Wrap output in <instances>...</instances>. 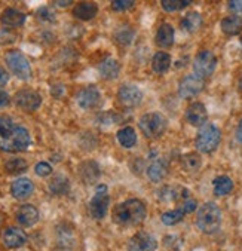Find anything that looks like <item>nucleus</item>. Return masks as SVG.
<instances>
[{"label": "nucleus", "mask_w": 242, "mask_h": 251, "mask_svg": "<svg viewBox=\"0 0 242 251\" xmlns=\"http://www.w3.org/2000/svg\"><path fill=\"white\" fill-rule=\"evenodd\" d=\"M140 131L143 132V135L150 140H156L159 137H162L167 131L168 126V121L167 118L159 113V112H150L143 115L140 122H138Z\"/></svg>", "instance_id": "20e7f679"}, {"label": "nucleus", "mask_w": 242, "mask_h": 251, "mask_svg": "<svg viewBox=\"0 0 242 251\" xmlns=\"http://www.w3.org/2000/svg\"><path fill=\"white\" fill-rule=\"evenodd\" d=\"M34 171L39 177H48V176H51L52 174V167L51 164H48V162H37L36 167H34Z\"/></svg>", "instance_id": "ea45409f"}, {"label": "nucleus", "mask_w": 242, "mask_h": 251, "mask_svg": "<svg viewBox=\"0 0 242 251\" xmlns=\"http://www.w3.org/2000/svg\"><path fill=\"white\" fill-rule=\"evenodd\" d=\"M98 70H100V75H101L104 79L113 80V79H116V77L119 76L121 64H119V61L115 60V58H106V60L100 64Z\"/></svg>", "instance_id": "bb28decb"}, {"label": "nucleus", "mask_w": 242, "mask_h": 251, "mask_svg": "<svg viewBox=\"0 0 242 251\" xmlns=\"http://www.w3.org/2000/svg\"><path fill=\"white\" fill-rule=\"evenodd\" d=\"M184 216H186V213H184V210L180 207V208H177V210L164 213V214L161 216V220H162V223H164L165 226H174V225L180 223V222L184 219Z\"/></svg>", "instance_id": "f704fd0d"}, {"label": "nucleus", "mask_w": 242, "mask_h": 251, "mask_svg": "<svg viewBox=\"0 0 242 251\" xmlns=\"http://www.w3.org/2000/svg\"><path fill=\"white\" fill-rule=\"evenodd\" d=\"M171 67V55L168 52L159 51L152 58V70L156 75H165Z\"/></svg>", "instance_id": "a878e982"}, {"label": "nucleus", "mask_w": 242, "mask_h": 251, "mask_svg": "<svg viewBox=\"0 0 242 251\" xmlns=\"http://www.w3.org/2000/svg\"><path fill=\"white\" fill-rule=\"evenodd\" d=\"M241 46H242V39H241Z\"/></svg>", "instance_id": "09e8293b"}, {"label": "nucleus", "mask_w": 242, "mask_h": 251, "mask_svg": "<svg viewBox=\"0 0 242 251\" xmlns=\"http://www.w3.org/2000/svg\"><path fill=\"white\" fill-rule=\"evenodd\" d=\"M110 205V198L107 193L106 184H98L95 189V195L89 202V213L95 220H101L106 217Z\"/></svg>", "instance_id": "0eeeda50"}, {"label": "nucleus", "mask_w": 242, "mask_h": 251, "mask_svg": "<svg viewBox=\"0 0 242 251\" xmlns=\"http://www.w3.org/2000/svg\"><path fill=\"white\" fill-rule=\"evenodd\" d=\"M39 220V211L34 205L31 204H25L23 207L18 208L17 211V222L24 226V227H31L37 223Z\"/></svg>", "instance_id": "f3484780"}, {"label": "nucleus", "mask_w": 242, "mask_h": 251, "mask_svg": "<svg viewBox=\"0 0 242 251\" xmlns=\"http://www.w3.org/2000/svg\"><path fill=\"white\" fill-rule=\"evenodd\" d=\"M14 101L20 109L25 112H34L42 104V97L34 89H21L15 94Z\"/></svg>", "instance_id": "9d476101"}, {"label": "nucleus", "mask_w": 242, "mask_h": 251, "mask_svg": "<svg viewBox=\"0 0 242 251\" xmlns=\"http://www.w3.org/2000/svg\"><path fill=\"white\" fill-rule=\"evenodd\" d=\"M98 14V6L94 2H80L73 8V17L80 21H89L94 20Z\"/></svg>", "instance_id": "412c9836"}, {"label": "nucleus", "mask_w": 242, "mask_h": 251, "mask_svg": "<svg viewBox=\"0 0 242 251\" xmlns=\"http://www.w3.org/2000/svg\"><path fill=\"white\" fill-rule=\"evenodd\" d=\"M70 189V183L67 180V177L64 176H55L51 181H49V192L52 195H57V196H61V195H66Z\"/></svg>", "instance_id": "7c9ffc66"}, {"label": "nucleus", "mask_w": 242, "mask_h": 251, "mask_svg": "<svg viewBox=\"0 0 242 251\" xmlns=\"http://www.w3.org/2000/svg\"><path fill=\"white\" fill-rule=\"evenodd\" d=\"M208 119V112L207 107L196 101V103H192L187 110H186V121L192 125V126H204L207 124Z\"/></svg>", "instance_id": "4468645a"}, {"label": "nucleus", "mask_w": 242, "mask_h": 251, "mask_svg": "<svg viewBox=\"0 0 242 251\" xmlns=\"http://www.w3.org/2000/svg\"><path fill=\"white\" fill-rule=\"evenodd\" d=\"M76 101H77L79 107H82L85 110H89V109H94V107H97L100 104L101 94L95 86H86V88H83V89H80L77 92Z\"/></svg>", "instance_id": "ddd939ff"}, {"label": "nucleus", "mask_w": 242, "mask_h": 251, "mask_svg": "<svg viewBox=\"0 0 242 251\" xmlns=\"http://www.w3.org/2000/svg\"><path fill=\"white\" fill-rule=\"evenodd\" d=\"M161 6L165 12H177L190 6L189 0H162Z\"/></svg>", "instance_id": "c9c22d12"}, {"label": "nucleus", "mask_w": 242, "mask_h": 251, "mask_svg": "<svg viewBox=\"0 0 242 251\" xmlns=\"http://www.w3.org/2000/svg\"><path fill=\"white\" fill-rule=\"evenodd\" d=\"M213 186H214V195L216 196H224L229 195L233 190V180L227 176H218L213 180Z\"/></svg>", "instance_id": "c85d7f7f"}, {"label": "nucleus", "mask_w": 242, "mask_h": 251, "mask_svg": "<svg viewBox=\"0 0 242 251\" xmlns=\"http://www.w3.org/2000/svg\"><path fill=\"white\" fill-rule=\"evenodd\" d=\"M28 168V164L25 159L23 158H12L9 159L6 164H5V170L11 174V176H17V174H21L24 171H27Z\"/></svg>", "instance_id": "72a5a7b5"}, {"label": "nucleus", "mask_w": 242, "mask_h": 251, "mask_svg": "<svg viewBox=\"0 0 242 251\" xmlns=\"http://www.w3.org/2000/svg\"><path fill=\"white\" fill-rule=\"evenodd\" d=\"M11 103V97L8 95V92L5 91H0V109H3V107H8Z\"/></svg>", "instance_id": "37998d69"}, {"label": "nucleus", "mask_w": 242, "mask_h": 251, "mask_svg": "<svg viewBox=\"0 0 242 251\" xmlns=\"http://www.w3.org/2000/svg\"><path fill=\"white\" fill-rule=\"evenodd\" d=\"M36 17H37L39 21H43V23H55L57 21L55 12L51 8H48V6L39 8L37 12H36Z\"/></svg>", "instance_id": "4c0bfd02"}, {"label": "nucleus", "mask_w": 242, "mask_h": 251, "mask_svg": "<svg viewBox=\"0 0 242 251\" xmlns=\"http://www.w3.org/2000/svg\"><path fill=\"white\" fill-rule=\"evenodd\" d=\"M187 195L189 192L181 186H167L159 192V199L164 201V202H172V201H178L180 198L189 199Z\"/></svg>", "instance_id": "393cba45"}, {"label": "nucleus", "mask_w": 242, "mask_h": 251, "mask_svg": "<svg viewBox=\"0 0 242 251\" xmlns=\"http://www.w3.org/2000/svg\"><path fill=\"white\" fill-rule=\"evenodd\" d=\"M181 28L187 33H195L202 27V15L199 12H189L181 18Z\"/></svg>", "instance_id": "b1692460"}, {"label": "nucleus", "mask_w": 242, "mask_h": 251, "mask_svg": "<svg viewBox=\"0 0 242 251\" xmlns=\"http://www.w3.org/2000/svg\"><path fill=\"white\" fill-rule=\"evenodd\" d=\"M134 36H135V31H134V28H132V27H129V25H122V27H121V28H118V31L115 33V39H116V42H118L119 45H122V46H128V45H131V42H132Z\"/></svg>", "instance_id": "473e14b6"}, {"label": "nucleus", "mask_w": 242, "mask_h": 251, "mask_svg": "<svg viewBox=\"0 0 242 251\" xmlns=\"http://www.w3.org/2000/svg\"><path fill=\"white\" fill-rule=\"evenodd\" d=\"M0 222H2V220H0Z\"/></svg>", "instance_id": "8fccbe9b"}, {"label": "nucleus", "mask_w": 242, "mask_h": 251, "mask_svg": "<svg viewBox=\"0 0 242 251\" xmlns=\"http://www.w3.org/2000/svg\"><path fill=\"white\" fill-rule=\"evenodd\" d=\"M220 28L226 36H236L242 31V18L239 15L224 17L220 23Z\"/></svg>", "instance_id": "5701e85b"}, {"label": "nucleus", "mask_w": 242, "mask_h": 251, "mask_svg": "<svg viewBox=\"0 0 242 251\" xmlns=\"http://www.w3.org/2000/svg\"><path fill=\"white\" fill-rule=\"evenodd\" d=\"M204 88H205V82L202 77H199L196 75H187L180 80L178 95L183 100H189V98H193L198 94H201Z\"/></svg>", "instance_id": "1a4fd4ad"}, {"label": "nucleus", "mask_w": 242, "mask_h": 251, "mask_svg": "<svg viewBox=\"0 0 242 251\" xmlns=\"http://www.w3.org/2000/svg\"><path fill=\"white\" fill-rule=\"evenodd\" d=\"M33 192H34V184L28 178H18L11 186V193L18 201L27 199Z\"/></svg>", "instance_id": "aec40b11"}, {"label": "nucleus", "mask_w": 242, "mask_h": 251, "mask_svg": "<svg viewBox=\"0 0 242 251\" xmlns=\"http://www.w3.org/2000/svg\"><path fill=\"white\" fill-rule=\"evenodd\" d=\"M181 208L184 210V213L186 214H189V213H193V211H195L196 208H198V204H196V201L195 199H186L184 201V204L181 205Z\"/></svg>", "instance_id": "a19ab883"}, {"label": "nucleus", "mask_w": 242, "mask_h": 251, "mask_svg": "<svg viewBox=\"0 0 242 251\" xmlns=\"http://www.w3.org/2000/svg\"><path fill=\"white\" fill-rule=\"evenodd\" d=\"M6 64L9 67V70L21 80H28L31 77V66L28 63V60L25 58V55L17 49L14 51L6 52Z\"/></svg>", "instance_id": "423d86ee"}, {"label": "nucleus", "mask_w": 242, "mask_h": 251, "mask_svg": "<svg viewBox=\"0 0 242 251\" xmlns=\"http://www.w3.org/2000/svg\"><path fill=\"white\" fill-rule=\"evenodd\" d=\"M217 67V57L211 51H201L193 61V70L199 77H210Z\"/></svg>", "instance_id": "6e6552de"}, {"label": "nucleus", "mask_w": 242, "mask_h": 251, "mask_svg": "<svg viewBox=\"0 0 242 251\" xmlns=\"http://www.w3.org/2000/svg\"><path fill=\"white\" fill-rule=\"evenodd\" d=\"M229 11H232L233 14H242V0H230L227 3Z\"/></svg>", "instance_id": "79ce46f5"}, {"label": "nucleus", "mask_w": 242, "mask_h": 251, "mask_svg": "<svg viewBox=\"0 0 242 251\" xmlns=\"http://www.w3.org/2000/svg\"><path fill=\"white\" fill-rule=\"evenodd\" d=\"M202 159L198 153H187L181 158V167L183 170L189 171V173H195L201 168Z\"/></svg>", "instance_id": "2f4dec72"}, {"label": "nucleus", "mask_w": 242, "mask_h": 251, "mask_svg": "<svg viewBox=\"0 0 242 251\" xmlns=\"http://www.w3.org/2000/svg\"><path fill=\"white\" fill-rule=\"evenodd\" d=\"M174 40H175V31H174V27L168 23H164L159 25L158 31H156V37H155V42L159 48L162 49H168L174 45Z\"/></svg>", "instance_id": "6ab92c4d"}, {"label": "nucleus", "mask_w": 242, "mask_h": 251, "mask_svg": "<svg viewBox=\"0 0 242 251\" xmlns=\"http://www.w3.org/2000/svg\"><path fill=\"white\" fill-rule=\"evenodd\" d=\"M196 226L201 232L207 235L216 233L221 226V211L217 204L207 202L204 204L196 214Z\"/></svg>", "instance_id": "7ed1b4c3"}, {"label": "nucleus", "mask_w": 242, "mask_h": 251, "mask_svg": "<svg viewBox=\"0 0 242 251\" xmlns=\"http://www.w3.org/2000/svg\"><path fill=\"white\" fill-rule=\"evenodd\" d=\"M55 5L57 6H70L72 2H70V0H67V2H55Z\"/></svg>", "instance_id": "49530a36"}, {"label": "nucleus", "mask_w": 242, "mask_h": 251, "mask_svg": "<svg viewBox=\"0 0 242 251\" xmlns=\"http://www.w3.org/2000/svg\"><path fill=\"white\" fill-rule=\"evenodd\" d=\"M2 241H3L5 247H8V248H20L27 242V235L23 229L12 226V227L5 229V232L2 235Z\"/></svg>", "instance_id": "2eb2a0df"}, {"label": "nucleus", "mask_w": 242, "mask_h": 251, "mask_svg": "<svg viewBox=\"0 0 242 251\" xmlns=\"http://www.w3.org/2000/svg\"><path fill=\"white\" fill-rule=\"evenodd\" d=\"M116 138L123 149H131L137 144V132L132 126L121 128L116 134Z\"/></svg>", "instance_id": "cd10ccee"}, {"label": "nucleus", "mask_w": 242, "mask_h": 251, "mask_svg": "<svg viewBox=\"0 0 242 251\" xmlns=\"http://www.w3.org/2000/svg\"><path fill=\"white\" fill-rule=\"evenodd\" d=\"M118 100L125 107H135L141 103L143 92L138 86H135L132 83H125L118 91Z\"/></svg>", "instance_id": "9b49d317"}, {"label": "nucleus", "mask_w": 242, "mask_h": 251, "mask_svg": "<svg viewBox=\"0 0 242 251\" xmlns=\"http://www.w3.org/2000/svg\"><path fill=\"white\" fill-rule=\"evenodd\" d=\"M31 144L30 132L9 118H0V150L9 153L24 152Z\"/></svg>", "instance_id": "f257e3e1"}, {"label": "nucleus", "mask_w": 242, "mask_h": 251, "mask_svg": "<svg viewBox=\"0 0 242 251\" xmlns=\"http://www.w3.org/2000/svg\"><path fill=\"white\" fill-rule=\"evenodd\" d=\"M238 88H239V91H241V94H242V73H241L239 80H238Z\"/></svg>", "instance_id": "de8ad7c7"}, {"label": "nucleus", "mask_w": 242, "mask_h": 251, "mask_svg": "<svg viewBox=\"0 0 242 251\" xmlns=\"http://www.w3.org/2000/svg\"><path fill=\"white\" fill-rule=\"evenodd\" d=\"M8 82H9V73L3 67H0V86H5Z\"/></svg>", "instance_id": "c03bdc74"}, {"label": "nucleus", "mask_w": 242, "mask_h": 251, "mask_svg": "<svg viewBox=\"0 0 242 251\" xmlns=\"http://www.w3.org/2000/svg\"><path fill=\"white\" fill-rule=\"evenodd\" d=\"M25 20H27V15L15 8H8L0 15V23L5 27H11V28L21 27L25 23Z\"/></svg>", "instance_id": "a211bd4d"}, {"label": "nucleus", "mask_w": 242, "mask_h": 251, "mask_svg": "<svg viewBox=\"0 0 242 251\" xmlns=\"http://www.w3.org/2000/svg\"><path fill=\"white\" fill-rule=\"evenodd\" d=\"M112 219L118 226L132 227L146 219V205L140 199H128L118 204L112 213Z\"/></svg>", "instance_id": "f03ea898"}, {"label": "nucleus", "mask_w": 242, "mask_h": 251, "mask_svg": "<svg viewBox=\"0 0 242 251\" xmlns=\"http://www.w3.org/2000/svg\"><path fill=\"white\" fill-rule=\"evenodd\" d=\"M168 174V164L164 159H155L149 167H147V177L153 183H159L165 178Z\"/></svg>", "instance_id": "4be33fe9"}, {"label": "nucleus", "mask_w": 242, "mask_h": 251, "mask_svg": "<svg viewBox=\"0 0 242 251\" xmlns=\"http://www.w3.org/2000/svg\"><path fill=\"white\" fill-rule=\"evenodd\" d=\"M77 171H79V176H80L82 181L86 183V184L95 183L97 180L100 178V174H101L100 167H98V164H97L95 161H83L79 165Z\"/></svg>", "instance_id": "dca6fc26"}, {"label": "nucleus", "mask_w": 242, "mask_h": 251, "mask_svg": "<svg viewBox=\"0 0 242 251\" xmlns=\"http://www.w3.org/2000/svg\"><path fill=\"white\" fill-rule=\"evenodd\" d=\"M134 6H135V2H132V0H115V2H112V9L116 12L129 11Z\"/></svg>", "instance_id": "58836bf2"}, {"label": "nucleus", "mask_w": 242, "mask_h": 251, "mask_svg": "<svg viewBox=\"0 0 242 251\" xmlns=\"http://www.w3.org/2000/svg\"><path fill=\"white\" fill-rule=\"evenodd\" d=\"M57 236H58V247L60 248H73L74 244V232L70 226L63 225L58 227L57 230Z\"/></svg>", "instance_id": "c756f323"}, {"label": "nucleus", "mask_w": 242, "mask_h": 251, "mask_svg": "<svg viewBox=\"0 0 242 251\" xmlns=\"http://www.w3.org/2000/svg\"><path fill=\"white\" fill-rule=\"evenodd\" d=\"M101 126L104 128H109V126H113L115 124H119L121 122V116L118 113H113V112H106V113H101L97 119Z\"/></svg>", "instance_id": "e433bc0d"}, {"label": "nucleus", "mask_w": 242, "mask_h": 251, "mask_svg": "<svg viewBox=\"0 0 242 251\" xmlns=\"http://www.w3.org/2000/svg\"><path fill=\"white\" fill-rule=\"evenodd\" d=\"M236 141L242 146V119L239 121L238 128H236Z\"/></svg>", "instance_id": "a18cd8bd"}, {"label": "nucleus", "mask_w": 242, "mask_h": 251, "mask_svg": "<svg viewBox=\"0 0 242 251\" xmlns=\"http://www.w3.org/2000/svg\"><path fill=\"white\" fill-rule=\"evenodd\" d=\"M221 132L216 124H205L199 128L195 140V146L201 153H211L218 147Z\"/></svg>", "instance_id": "39448f33"}, {"label": "nucleus", "mask_w": 242, "mask_h": 251, "mask_svg": "<svg viewBox=\"0 0 242 251\" xmlns=\"http://www.w3.org/2000/svg\"><path fill=\"white\" fill-rule=\"evenodd\" d=\"M158 242L155 236L147 232L135 233L128 242V251H156Z\"/></svg>", "instance_id": "f8f14e48"}]
</instances>
